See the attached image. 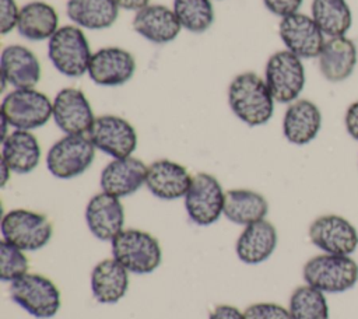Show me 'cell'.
<instances>
[{
	"mask_svg": "<svg viewBox=\"0 0 358 319\" xmlns=\"http://www.w3.org/2000/svg\"><path fill=\"white\" fill-rule=\"evenodd\" d=\"M234 115L248 126L266 125L274 112V98L266 81L253 71L238 74L228 87Z\"/></svg>",
	"mask_w": 358,
	"mask_h": 319,
	"instance_id": "6da1fadb",
	"label": "cell"
},
{
	"mask_svg": "<svg viewBox=\"0 0 358 319\" xmlns=\"http://www.w3.org/2000/svg\"><path fill=\"white\" fill-rule=\"evenodd\" d=\"M112 257L129 273L150 274L162 260L159 242L141 229H123L112 241Z\"/></svg>",
	"mask_w": 358,
	"mask_h": 319,
	"instance_id": "7a4b0ae2",
	"label": "cell"
},
{
	"mask_svg": "<svg viewBox=\"0 0 358 319\" xmlns=\"http://www.w3.org/2000/svg\"><path fill=\"white\" fill-rule=\"evenodd\" d=\"M303 280L322 292H344L358 281V264L351 256L322 253L309 259L302 269Z\"/></svg>",
	"mask_w": 358,
	"mask_h": 319,
	"instance_id": "3957f363",
	"label": "cell"
},
{
	"mask_svg": "<svg viewBox=\"0 0 358 319\" xmlns=\"http://www.w3.org/2000/svg\"><path fill=\"white\" fill-rule=\"evenodd\" d=\"M48 56L59 73L76 78L88 73L92 53L83 29L77 25H64L49 39Z\"/></svg>",
	"mask_w": 358,
	"mask_h": 319,
	"instance_id": "277c9868",
	"label": "cell"
},
{
	"mask_svg": "<svg viewBox=\"0 0 358 319\" xmlns=\"http://www.w3.org/2000/svg\"><path fill=\"white\" fill-rule=\"evenodd\" d=\"M10 297L38 319L53 318L60 308L59 288L50 278L38 273H25L13 280Z\"/></svg>",
	"mask_w": 358,
	"mask_h": 319,
	"instance_id": "5b68a950",
	"label": "cell"
},
{
	"mask_svg": "<svg viewBox=\"0 0 358 319\" xmlns=\"http://www.w3.org/2000/svg\"><path fill=\"white\" fill-rule=\"evenodd\" d=\"M0 232L8 243L21 250L35 252L48 245L53 234V227L48 217L41 213L14 208L3 215Z\"/></svg>",
	"mask_w": 358,
	"mask_h": 319,
	"instance_id": "8992f818",
	"label": "cell"
},
{
	"mask_svg": "<svg viewBox=\"0 0 358 319\" xmlns=\"http://www.w3.org/2000/svg\"><path fill=\"white\" fill-rule=\"evenodd\" d=\"M0 113L11 127L32 130L53 116V102L35 88H14L3 98Z\"/></svg>",
	"mask_w": 358,
	"mask_h": 319,
	"instance_id": "52a82bcc",
	"label": "cell"
},
{
	"mask_svg": "<svg viewBox=\"0 0 358 319\" xmlns=\"http://www.w3.org/2000/svg\"><path fill=\"white\" fill-rule=\"evenodd\" d=\"M95 158V146L85 134H66L46 154L49 172L59 179H71L84 173Z\"/></svg>",
	"mask_w": 358,
	"mask_h": 319,
	"instance_id": "ba28073f",
	"label": "cell"
},
{
	"mask_svg": "<svg viewBox=\"0 0 358 319\" xmlns=\"http://www.w3.org/2000/svg\"><path fill=\"white\" fill-rule=\"evenodd\" d=\"M264 81L280 104H291L298 99L305 87V69L301 57L289 50L273 53L264 70Z\"/></svg>",
	"mask_w": 358,
	"mask_h": 319,
	"instance_id": "9c48e42d",
	"label": "cell"
},
{
	"mask_svg": "<svg viewBox=\"0 0 358 319\" xmlns=\"http://www.w3.org/2000/svg\"><path fill=\"white\" fill-rule=\"evenodd\" d=\"M224 203L225 193L215 176L206 172L193 176L185 196V208L194 224L207 227L215 222L224 211Z\"/></svg>",
	"mask_w": 358,
	"mask_h": 319,
	"instance_id": "30bf717a",
	"label": "cell"
},
{
	"mask_svg": "<svg viewBox=\"0 0 358 319\" xmlns=\"http://www.w3.org/2000/svg\"><path fill=\"white\" fill-rule=\"evenodd\" d=\"M310 242L330 255L351 256L358 248V231L347 218L324 214L312 221L308 229Z\"/></svg>",
	"mask_w": 358,
	"mask_h": 319,
	"instance_id": "8fae6325",
	"label": "cell"
},
{
	"mask_svg": "<svg viewBox=\"0 0 358 319\" xmlns=\"http://www.w3.org/2000/svg\"><path fill=\"white\" fill-rule=\"evenodd\" d=\"M95 148L113 158L130 157L137 147V133L130 122L116 115H102L88 132Z\"/></svg>",
	"mask_w": 358,
	"mask_h": 319,
	"instance_id": "7c38bea8",
	"label": "cell"
},
{
	"mask_svg": "<svg viewBox=\"0 0 358 319\" xmlns=\"http://www.w3.org/2000/svg\"><path fill=\"white\" fill-rule=\"evenodd\" d=\"M278 34L287 50L301 59L317 57L326 42L324 34L313 18L302 13L284 17L278 25Z\"/></svg>",
	"mask_w": 358,
	"mask_h": 319,
	"instance_id": "4fadbf2b",
	"label": "cell"
},
{
	"mask_svg": "<svg viewBox=\"0 0 358 319\" xmlns=\"http://www.w3.org/2000/svg\"><path fill=\"white\" fill-rule=\"evenodd\" d=\"M53 120L66 134H88L95 116L81 90L63 88L53 99Z\"/></svg>",
	"mask_w": 358,
	"mask_h": 319,
	"instance_id": "5bb4252c",
	"label": "cell"
},
{
	"mask_svg": "<svg viewBox=\"0 0 358 319\" xmlns=\"http://www.w3.org/2000/svg\"><path fill=\"white\" fill-rule=\"evenodd\" d=\"M136 71V60L133 55L117 46H106L92 53L88 76L103 87H116L127 83Z\"/></svg>",
	"mask_w": 358,
	"mask_h": 319,
	"instance_id": "9a60e30c",
	"label": "cell"
},
{
	"mask_svg": "<svg viewBox=\"0 0 358 319\" xmlns=\"http://www.w3.org/2000/svg\"><path fill=\"white\" fill-rule=\"evenodd\" d=\"M85 221L95 238L112 241L123 231L124 208L119 197L101 192L90 199L85 208Z\"/></svg>",
	"mask_w": 358,
	"mask_h": 319,
	"instance_id": "2e32d148",
	"label": "cell"
},
{
	"mask_svg": "<svg viewBox=\"0 0 358 319\" xmlns=\"http://www.w3.org/2000/svg\"><path fill=\"white\" fill-rule=\"evenodd\" d=\"M145 164L130 155L126 158H115L106 164L101 172L99 185L102 192L120 199L133 194L145 185Z\"/></svg>",
	"mask_w": 358,
	"mask_h": 319,
	"instance_id": "e0dca14e",
	"label": "cell"
},
{
	"mask_svg": "<svg viewBox=\"0 0 358 319\" xmlns=\"http://www.w3.org/2000/svg\"><path fill=\"white\" fill-rule=\"evenodd\" d=\"M192 179L183 165L171 160H157L147 166L145 186L158 199L175 200L186 196Z\"/></svg>",
	"mask_w": 358,
	"mask_h": 319,
	"instance_id": "ac0fdd59",
	"label": "cell"
},
{
	"mask_svg": "<svg viewBox=\"0 0 358 319\" xmlns=\"http://www.w3.org/2000/svg\"><path fill=\"white\" fill-rule=\"evenodd\" d=\"M0 78L14 88H34L41 78V64L28 48L8 45L0 56Z\"/></svg>",
	"mask_w": 358,
	"mask_h": 319,
	"instance_id": "d6986e66",
	"label": "cell"
},
{
	"mask_svg": "<svg viewBox=\"0 0 358 319\" xmlns=\"http://www.w3.org/2000/svg\"><path fill=\"white\" fill-rule=\"evenodd\" d=\"M133 28L147 41L159 45L176 39L182 29L173 10L162 4H148L136 11Z\"/></svg>",
	"mask_w": 358,
	"mask_h": 319,
	"instance_id": "ffe728a7",
	"label": "cell"
},
{
	"mask_svg": "<svg viewBox=\"0 0 358 319\" xmlns=\"http://www.w3.org/2000/svg\"><path fill=\"white\" fill-rule=\"evenodd\" d=\"M322 127V113L309 99H296L289 104L282 119V133L291 144L310 143Z\"/></svg>",
	"mask_w": 358,
	"mask_h": 319,
	"instance_id": "44dd1931",
	"label": "cell"
},
{
	"mask_svg": "<svg viewBox=\"0 0 358 319\" xmlns=\"http://www.w3.org/2000/svg\"><path fill=\"white\" fill-rule=\"evenodd\" d=\"M277 246V229L267 220H259L245 227L238 236L235 252L241 262L259 264L267 260Z\"/></svg>",
	"mask_w": 358,
	"mask_h": 319,
	"instance_id": "7402d4cb",
	"label": "cell"
},
{
	"mask_svg": "<svg viewBox=\"0 0 358 319\" xmlns=\"http://www.w3.org/2000/svg\"><path fill=\"white\" fill-rule=\"evenodd\" d=\"M319 70L322 76L331 83H340L348 78L357 64V46L354 41L344 36L329 38L319 56Z\"/></svg>",
	"mask_w": 358,
	"mask_h": 319,
	"instance_id": "603a6c76",
	"label": "cell"
},
{
	"mask_svg": "<svg viewBox=\"0 0 358 319\" xmlns=\"http://www.w3.org/2000/svg\"><path fill=\"white\" fill-rule=\"evenodd\" d=\"M129 288V271L113 257L96 263L91 271V291L101 304H116Z\"/></svg>",
	"mask_w": 358,
	"mask_h": 319,
	"instance_id": "cb8c5ba5",
	"label": "cell"
},
{
	"mask_svg": "<svg viewBox=\"0 0 358 319\" xmlns=\"http://www.w3.org/2000/svg\"><path fill=\"white\" fill-rule=\"evenodd\" d=\"M41 160V146L29 130L15 129L1 141V161L11 172L29 173Z\"/></svg>",
	"mask_w": 358,
	"mask_h": 319,
	"instance_id": "d4e9b609",
	"label": "cell"
},
{
	"mask_svg": "<svg viewBox=\"0 0 358 319\" xmlns=\"http://www.w3.org/2000/svg\"><path fill=\"white\" fill-rule=\"evenodd\" d=\"M59 29L56 10L45 1H31L20 8L17 31L28 41H45Z\"/></svg>",
	"mask_w": 358,
	"mask_h": 319,
	"instance_id": "484cf974",
	"label": "cell"
},
{
	"mask_svg": "<svg viewBox=\"0 0 358 319\" xmlns=\"http://www.w3.org/2000/svg\"><path fill=\"white\" fill-rule=\"evenodd\" d=\"M268 203L266 197L250 189H229L225 192L222 214L238 225H249L267 215Z\"/></svg>",
	"mask_w": 358,
	"mask_h": 319,
	"instance_id": "4316f807",
	"label": "cell"
},
{
	"mask_svg": "<svg viewBox=\"0 0 358 319\" xmlns=\"http://www.w3.org/2000/svg\"><path fill=\"white\" fill-rule=\"evenodd\" d=\"M66 14L77 27L105 29L117 20L119 7L113 0H69Z\"/></svg>",
	"mask_w": 358,
	"mask_h": 319,
	"instance_id": "83f0119b",
	"label": "cell"
},
{
	"mask_svg": "<svg viewBox=\"0 0 358 319\" xmlns=\"http://www.w3.org/2000/svg\"><path fill=\"white\" fill-rule=\"evenodd\" d=\"M312 18L329 38L344 36L352 25V13L345 0H313Z\"/></svg>",
	"mask_w": 358,
	"mask_h": 319,
	"instance_id": "f1b7e54d",
	"label": "cell"
},
{
	"mask_svg": "<svg viewBox=\"0 0 358 319\" xmlns=\"http://www.w3.org/2000/svg\"><path fill=\"white\" fill-rule=\"evenodd\" d=\"M288 311L292 319H329V304L324 292L308 284L292 291Z\"/></svg>",
	"mask_w": 358,
	"mask_h": 319,
	"instance_id": "f546056e",
	"label": "cell"
},
{
	"mask_svg": "<svg viewBox=\"0 0 358 319\" xmlns=\"http://www.w3.org/2000/svg\"><path fill=\"white\" fill-rule=\"evenodd\" d=\"M173 13L182 28L200 34L214 22V10L210 0H173Z\"/></svg>",
	"mask_w": 358,
	"mask_h": 319,
	"instance_id": "4dcf8cb0",
	"label": "cell"
},
{
	"mask_svg": "<svg viewBox=\"0 0 358 319\" xmlns=\"http://www.w3.org/2000/svg\"><path fill=\"white\" fill-rule=\"evenodd\" d=\"M28 270V259L24 252L8 243L7 241L0 242V278L1 281H13Z\"/></svg>",
	"mask_w": 358,
	"mask_h": 319,
	"instance_id": "1f68e13d",
	"label": "cell"
},
{
	"mask_svg": "<svg viewBox=\"0 0 358 319\" xmlns=\"http://www.w3.org/2000/svg\"><path fill=\"white\" fill-rule=\"evenodd\" d=\"M245 319H292L289 311L274 302H257L249 305L245 312Z\"/></svg>",
	"mask_w": 358,
	"mask_h": 319,
	"instance_id": "d6a6232c",
	"label": "cell"
},
{
	"mask_svg": "<svg viewBox=\"0 0 358 319\" xmlns=\"http://www.w3.org/2000/svg\"><path fill=\"white\" fill-rule=\"evenodd\" d=\"M20 10L14 0H0V31L7 35L17 28Z\"/></svg>",
	"mask_w": 358,
	"mask_h": 319,
	"instance_id": "836d02e7",
	"label": "cell"
},
{
	"mask_svg": "<svg viewBox=\"0 0 358 319\" xmlns=\"http://www.w3.org/2000/svg\"><path fill=\"white\" fill-rule=\"evenodd\" d=\"M303 0H263L266 8L281 18L298 13Z\"/></svg>",
	"mask_w": 358,
	"mask_h": 319,
	"instance_id": "e575fe53",
	"label": "cell"
},
{
	"mask_svg": "<svg viewBox=\"0 0 358 319\" xmlns=\"http://www.w3.org/2000/svg\"><path fill=\"white\" fill-rule=\"evenodd\" d=\"M344 123H345V129L347 133L358 141V101L352 102L347 111H345V116H344Z\"/></svg>",
	"mask_w": 358,
	"mask_h": 319,
	"instance_id": "d590c367",
	"label": "cell"
},
{
	"mask_svg": "<svg viewBox=\"0 0 358 319\" xmlns=\"http://www.w3.org/2000/svg\"><path fill=\"white\" fill-rule=\"evenodd\" d=\"M208 319H245V315L241 309L234 305H217L210 313Z\"/></svg>",
	"mask_w": 358,
	"mask_h": 319,
	"instance_id": "8d00e7d4",
	"label": "cell"
},
{
	"mask_svg": "<svg viewBox=\"0 0 358 319\" xmlns=\"http://www.w3.org/2000/svg\"><path fill=\"white\" fill-rule=\"evenodd\" d=\"M119 8L129 10V11H138L148 6L150 0H113Z\"/></svg>",
	"mask_w": 358,
	"mask_h": 319,
	"instance_id": "74e56055",
	"label": "cell"
},
{
	"mask_svg": "<svg viewBox=\"0 0 358 319\" xmlns=\"http://www.w3.org/2000/svg\"><path fill=\"white\" fill-rule=\"evenodd\" d=\"M0 169H1V179H0V185L4 186L10 178V173H11V169L7 166L6 162H0Z\"/></svg>",
	"mask_w": 358,
	"mask_h": 319,
	"instance_id": "f35d334b",
	"label": "cell"
}]
</instances>
